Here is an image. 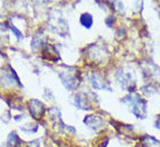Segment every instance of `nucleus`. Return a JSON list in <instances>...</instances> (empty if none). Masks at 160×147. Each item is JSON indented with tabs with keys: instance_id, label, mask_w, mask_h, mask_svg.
Masks as SVG:
<instances>
[{
	"instance_id": "1",
	"label": "nucleus",
	"mask_w": 160,
	"mask_h": 147,
	"mask_svg": "<svg viewBox=\"0 0 160 147\" xmlns=\"http://www.w3.org/2000/svg\"><path fill=\"white\" fill-rule=\"evenodd\" d=\"M123 102L131 107V111L137 118H139V119L145 118V116H146V102L139 95L130 94L129 96H126L123 99Z\"/></svg>"
},
{
	"instance_id": "2",
	"label": "nucleus",
	"mask_w": 160,
	"mask_h": 147,
	"mask_svg": "<svg viewBox=\"0 0 160 147\" xmlns=\"http://www.w3.org/2000/svg\"><path fill=\"white\" fill-rule=\"evenodd\" d=\"M60 77H61V80H62L63 84L70 90L76 89L81 82L80 72H74V74H70L69 71H66L64 74L61 72V74H60Z\"/></svg>"
},
{
	"instance_id": "3",
	"label": "nucleus",
	"mask_w": 160,
	"mask_h": 147,
	"mask_svg": "<svg viewBox=\"0 0 160 147\" xmlns=\"http://www.w3.org/2000/svg\"><path fill=\"white\" fill-rule=\"evenodd\" d=\"M28 107H29L28 110H29L31 116L33 117L34 119H36V120L41 119L46 112L45 105H43L40 100H38V99H31V100L28 102Z\"/></svg>"
},
{
	"instance_id": "4",
	"label": "nucleus",
	"mask_w": 160,
	"mask_h": 147,
	"mask_svg": "<svg viewBox=\"0 0 160 147\" xmlns=\"http://www.w3.org/2000/svg\"><path fill=\"white\" fill-rule=\"evenodd\" d=\"M42 57L47 61H50V62H58L60 60V55H58V51L55 49L54 46L45 45L43 49H42Z\"/></svg>"
},
{
	"instance_id": "5",
	"label": "nucleus",
	"mask_w": 160,
	"mask_h": 147,
	"mask_svg": "<svg viewBox=\"0 0 160 147\" xmlns=\"http://www.w3.org/2000/svg\"><path fill=\"white\" fill-rule=\"evenodd\" d=\"M90 82H91V84L93 85V88H96V89H110V85L108 83V81L103 77V76L98 75V74H95L93 72L92 75L90 76Z\"/></svg>"
},
{
	"instance_id": "6",
	"label": "nucleus",
	"mask_w": 160,
	"mask_h": 147,
	"mask_svg": "<svg viewBox=\"0 0 160 147\" xmlns=\"http://www.w3.org/2000/svg\"><path fill=\"white\" fill-rule=\"evenodd\" d=\"M84 124L88 125L90 129L96 130V131H97V130L102 129L103 126H104V120H103L101 117H97V116H88V117H85Z\"/></svg>"
},
{
	"instance_id": "7",
	"label": "nucleus",
	"mask_w": 160,
	"mask_h": 147,
	"mask_svg": "<svg viewBox=\"0 0 160 147\" xmlns=\"http://www.w3.org/2000/svg\"><path fill=\"white\" fill-rule=\"evenodd\" d=\"M75 105L82 110H91V104L84 94H77L75 96Z\"/></svg>"
},
{
	"instance_id": "8",
	"label": "nucleus",
	"mask_w": 160,
	"mask_h": 147,
	"mask_svg": "<svg viewBox=\"0 0 160 147\" xmlns=\"http://www.w3.org/2000/svg\"><path fill=\"white\" fill-rule=\"evenodd\" d=\"M45 40H46V36L42 34V32L35 34V36H34L33 40H32V49L36 51L40 47L45 46Z\"/></svg>"
},
{
	"instance_id": "9",
	"label": "nucleus",
	"mask_w": 160,
	"mask_h": 147,
	"mask_svg": "<svg viewBox=\"0 0 160 147\" xmlns=\"http://www.w3.org/2000/svg\"><path fill=\"white\" fill-rule=\"evenodd\" d=\"M142 144L144 145V147H159L160 146V141H158L156 138L153 137H150V135H144L142 139H140Z\"/></svg>"
},
{
	"instance_id": "10",
	"label": "nucleus",
	"mask_w": 160,
	"mask_h": 147,
	"mask_svg": "<svg viewBox=\"0 0 160 147\" xmlns=\"http://www.w3.org/2000/svg\"><path fill=\"white\" fill-rule=\"evenodd\" d=\"M80 22H81V25L84 26L85 28H90L93 22V19H92V17H91V14H89V13L82 14L80 18Z\"/></svg>"
},
{
	"instance_id": "11",
	"label": "nucleus",
	"mask_w": 160,
	"mask_h": 147,
	"mask_svg": "<svg viewBox=\"0 0 160 147\" xmlns=\"http://www.w3.org/2000/svg\"><path fill=\"white\" fill-rule=\"evenodd\" d=\"M20 143H21V141H20V139H19V137L17 135V134H15V133H11V134H9L8 144L11 145V146L15 147V146H18Z\"/></svg>"
},
{
	"instance_id": "12",
	"label": "nucleus",
	"mask_w": 160,
	"mask_h": 147,
	"mask_svg": "<svg viewBox=\"0 0 160 147\" xmlns=\"http://www.w3.org/2000/svg\"><path fill=\"white\" fill-rule=\"evenodd\" d=\"M105 22H107L108 26H112V22H115V15H110L109 18H107Z\"/></svg>"
},
{
	"instance_id": "13",
	"label": "nucleus",
	"mask_w": 160,
	"mask_h": 147,
	"mask_svg": "<svg viewBox=\"0 0 160 147\" xmlns=\"http://www.w3.org/2000/svg\"><path fill=\"white\" fill-rule=\"evenodd\" d=\"M11 28H12V31L14 32V34H15V35H17V37H18V39H21V37H22V36H21V33H20V32L18 31V29H17V28H15V27L13 26V25H11Z\"/></svg>"
},
{
	"instance_id": "14",
	"label": "nucleus",
	"mask_w": 160,
	"mask_h": 147,
	"mask_svg": "<svg viewBox=\"0 0 160 147\" xmlns=\"http://www.w3.org/2000/svg\"><path fill=\"white\" fill-rule=\"evenodd\" d=\"M29 147H39V141H38V140L31 141V143H29Z\"/></svg>"
},
{
	"instance_id": "15",
	"label": "nucleus",
	"mask_w": 160,
	"mask_h": 147,
	"mask_svg": "<svg viewBox=\"0 0 160 147\" xmlns=\"http://www.w3.org/2000/svg\"><path fill=\"white\" fill-rule=\"evenodd\" d=\"M84 147H85V146H84Z\"/></svg>"
}]
</instances>
